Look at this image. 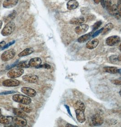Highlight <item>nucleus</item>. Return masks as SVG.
Here are the masks:
<instances>
[{
    "label": "nucleus",
    "mask_w": 121,
    "mask_h": 127,
    "mask_svg": "<svg viewBox=\"0 0 121 127\" xmlns=\"http://www.w3.org/2000/svg\"><path fill=\"white\" fill-rule=\"evenodd\" d=\"M12 99L16 102L24 104H29L32 102V100L28 96L20 94L14 95L12 96Z\"/></svg>",
    "instance_id": "1"
},
{
    "label": "nucleus",
    "mask_w": 121,
    "mask_h": 127,
    "mask_svg": "<svg viewBox=\"0 0 121 127\" xmlns=\"http://www.w3.org/2000/svg\"><path fill=\"white\" fill-rule=\"evenodd\" d=\"M16 25L14 22L11 21L7 24L1 32V35L4 36H9L14 31Z\"/></svg>",
    "instance_id": "2"
},
{
    "label": "nucleus",
    "mask_w": 121,
    "mask_h": 127,
    "mask_svg": "<svg viewBox=\"0 0 121 127\" xmlns=\"http://www.w3.org/2000/svg\"><path fill=\"white\" fill-rule=\"evenodd\" d=\"M24 72V70L21 68H13L8 71L7 75L10 78H16L22 75Z\"/></svg>",
    "instance_id": "3"
},
{
    "label": "nucleus",
    "mask_w": 121,
    "mask_h": 127,
    "mask_svg": "<svg viewBox=\"0 0 121 127\" xmlns=\"http://www.w3.org/2000/svg\"><path fill=\"white\" fill-rule=\"evenodd\" d=\"M16 52L13 49H10L4 52L1 56V59L4 61L7 62L12 58L16 55Z\"/></svg>",
    "instance_id": "4"
},
{
    "label": "nucleus",
    "mask_w": 121,
    "mask_h": 127,
    "mask_svg": "<svg viewBox=\"0 0 121 127\" xmlns=\"http://www.w3.org/2000/svg\"><path fill=\"white\" fill-rule=\"evenodd\" d=\"M20 84V82L15 78H11L9 79L6 80L2 82V85L5 87H16Z\"/></svg>",
    "instance_id": "5"
},
{
    "label": "nucleus",
    "mask_w": 121,
    "mask_h": 127,
    "mask_svg": "<svg viewBox=\"0 0 121 127\" xmlns=\"http://www.w3.org/2000/svg\"><path fill=\"white\" fill-rule=\"evenodd\" d=\"M92 121L95 126H100L104 123V119L100 114L97 113L92 118Z\"/></svg>",
    "instance_id": "6"
},
{
    "label": "nucleus",
    "mask_w": 121,
    "mask_h": 127,
    "mask_svg": "<svg viewBox=\"0 0 121 127\" xmlns=\"http://www.w3.org/2000/svg\"><path fill=\"white\" fill-rule=\"evenodd\" d=\"M121 41V38L117 36H112L106 39V43L109 46H113L118 43Z\"/></svg>",
    "instance_id": "7"
},
{
    "label": "nucleus",
    "mask_w": 121,
    "mask_h": 127,
    "mask_svg": "<svg viewBox=\"0 0 121 127\" xmlns=\"http://www.w3.org/2000/svg\"><path fill=\"white\" fill-rule=\"evenodd\" d=\"M12 122L17 126L25 127L27 124V122L26 119L22 117L16 116L13 117Z\"/></svg>",
    "instance_id": "8"
},
{
    "label": "nucleus",
    "mask_w": 121,
    "mask_h": 127,
    "mask_svg": "<svg viewBox=\"0 0 121 127\" xmlns=\"http://www.w3.org/2000/svg\"><path fill=\"white\" fill-rule=\"evenodd\" d=\"M22 79L30 83H36L38 81L39 77L34 74H30L23 76Z\"/></svg>",
    "instance_id": "9"
},
{
    "label": "nucleus",
    "mask_w": 121,
    "mask_h": 127,
    "mask_svg": "<svg viewBox=\"0 0 121 127\" xmlns=\"http://www.w3.org/2000/svg\"><path fill=\"white\" fill-rule=\"evenodd\" d=\"M21 92L30 97H35L36 95V92L32 88L28 87H22L21 89Z\"/></svg>",
    "instance_id": "10"
},
{
    "label": "nucleus",
    "mask_w": 121,
    "mask_h": 127,
    "mask_svg": "<svg viewBox=\"0 0 121 127\" xmlns=\"http://www.w3.org/2000/svg\"><path fill=\"white\" fill-rule=\"evenodd\" d=\"M89 29V26L87 24H81L75 29V31L78 35H81L87 32Z\"/></svg>",
    "instance_id": "11"
},
{
    "label": "nucleus",
    "mask_w": 121,
    "mask_h": 127,
    "mask_svg": "<svg viewBox=\"0 0 121 127\" xmlns=\"http://www.w3.org/2000/svg\"><path fill=\"white\" fill-rule=\"evenodd\" d=\"M18 2V0H5L2 6L4 8L9 9L15 7Z\"/></svg>",
    "instance_id": "12"
},
{
    "label": "nucleus",
    "mask_w": 121,
    "mask_h": 127,
    "mask_svg": "<svg viewBox=\"0 0 121 127\" xmlns=\"http://www.w3.org/2000/svg\"><path fill=\"white\" fill-rule=\"evenodd\" d=\"M76 114L77 121L80 123H83L86 121V117L84 112L79 109L76 110Z\"/></svg>",
    "instance_id": "13"
},
{
    "label": "nucleus",
    "mask_w": 121,
    "mask_h": 127,
    "mask_svg": "<svg viewBox=\"0 0 121 127\" xmlns=\"http://www.w3.org/2000/svg\"><path fill=\"white\" fill-rule=\"evenodd\" d=\"M99 43V40L97 39H94L93 40H89L86 44V48L89 49H93L97 48Z\"/></svg>",
    "instance_id": "14"
},
{
    "label": "nucleus",
    "mask_w": 121,
    "mask_h": 127,
    "mask_svg": "<svg viewBox=\"0 0 121 127\" xmlns=\"http://www.w3.org/2000/svg\"><path fill=\"white\" fill-rule=\"evenodd\" d=\"M42 63V61L40 57H35L30 60L29 62V64L30 67L36 68L40 65Z\"/></svg>",
    "instance_id": "15"
},
{
    "label": "nucleus",
    "mask_w": 121,
    "mask_h": 127,
    "mask_svg": "<svg viewBox=\"0 0 121 127\" xmlns=\"http://www.w3.org/2000/svg\"><path fill=\"white\" fill-rule=\"evenodd\" d=\"M13 117L12 116H5L3 115H0V123L2 124L7 125L11 123L12 121Z\"/></svg>",
    "instance_id": "16"
},
{
    "label": "nucleus",
    "mask_w": 121,
    "mask_h": 127,
    "mask_svg": "<svg viewBox=\"0 0 121 127\" xmlns=\"http://www.w3.org/2000/svg\"><path fill=\"white\" fill-rule=\"evenodd\" d=\"M93 33L92 32H90L84 35L81 36L80 37L78 38V39H77V41L79 43H84L86 42H87V41L89 40L90 39L91 37H92L93 36Z\"/></svg>",
    "instance_id": "17"
},
{
    "label": "nucleus",
    "mask_w": 121,
    "mask_h": 127,
    "mask_svg": "<svg viewBox=\"0 0 121 127\" xmlns=\"http://www.w3.org/2000/svg\"><path fill=\"white\" fill-rule=\"evenodd\" d=\"M79 3L76 0H70L67 4V8L69 10L75 9L78 7Z\"/></svg>",
    "instance_id": "18"
},
{
    "label": "nucleus",
    "mask_w": 121,
    "mask_h": 127,
    "mask_svg": "<svg viewBox=\"0 0 121 127\" xmlns=\"http://www.w3.org/2000/svg\"><path fill=\"white\" fill-rule=\"evenodd\" d=\"M85 21V18L83 17L73 18L70 21V23L73 25H78L83 23Z\"/></svg>",
    "instance_id": "19"
},
{
    "label": "nucleus",
    "mask_w": 121,
    "mask_h": 127,
    "mask_svg": "<svg viewBox=\"0 0 121 127\" xmlns=\"http://www.w3.org/2000/svg\"><path fill=\"white\" fill-rule=\"evenodd\" d=\"M34 52V49L32 48H27L25 49L23 51L20 52V53L18 55L19 57H23L25 56H28L31 54L33 52Z\"/></svg>",
    "instance_id": "20"
},
{
    "label": "nucleus",
    "mask_w": 121,
    "mask_h": 127,
    "mask_svg": "<svg viewBox=\"0 0 121 127\" xmlns=\"http://www.w3.org/2000/svg\"><path fill=\"white\" fill-rule=\"evenodd\" d=\"M28 105L29 104H24L22 103H20L18 105V107L19 108H20V109H21L25 113H30L32 111V108Z\"/></svg>",
    "instance_id": "21"
},
{
    "label": "nucleus",
    "mask_w": 121,
    "mask_h": 127,
    "mask_svg": "<svg viewBox=\"0 0 121 127\" xmlns=\"http://www.w3.org/2000/svg\"><path fill=\"white\" fill-rule=\"evenodd\" d=\"M104 71L111 74H117L118 73V69L114 67H105L103 68Z\"/></svg>",
    "instance_id": "22"
},
{
    "label": "nucleus",
    "mask_w": 121,
    "mask_h": 127,
    "mask_svg": "<svg viewBox=\"0 0 121 127\" xmlns=\"http://www.w3.org/2000/svg\"><path fill=\"white\" fill-rule=\"evenodd\" d=\"M13 113H14V114L15 115H16L17 116H19V117H22V118H24L26 117L27 115L26 114L25 112L22 111L21 109H20V108H13Z\"/></svg>",
    "instance_id": "23"
},
{
    "label": "nucleus",
    "mask_w": 121,
    "mask_h": 127,
    "mask_svg": "<svg viewBox=\"0 0 121 127\" xmlns=\"http://www.w3.org/2000/svg\"><path fill=\"white\" fill-rule=\"evenodd\" d=\"M103 28V29L101 33L102 35H105L113 28V25L111 23H109L106 25Z\"/></svg>",
    "instance_id": "24"
},
{
    "label": "nucleus",
    "mask_w": 121,
    "mask_h": 127,
    "mask_svg": "<svg viewBox=\"0 0 121 127\" xmlns=\"http://www.w3.org/2000/svg\"><path fill=\"white\" fill-rule=\"evenodd\" d=\"M111 0H105V7H106V9L110 15H113L112 11V6Z\"/></svg>",
    "instance_id": "25"
},
{
    "label": "nucleus",
    "mask_w": 121,
    "mask_h": 127,
    "mask_svg": "<svg viewBox=\"0 0 121 127\" xmlns=\"http://www.w3.org/2000/svg\"><path fill=\"white\" fill-rule=\"evenodd\" d=\"M75 106L78 109L81 110L82 111H85V109H86L85 104L81 101H77L76 103Z\"/></svg>",
    "instance_id": "26"
},
{
    "label": "nucleus",
    "mask_w": 121,
    "mask_h": 127,
    "mask_svg": "<svg viewBox=\"0 0 121 127\" xmlns=\"http://www.w3.org/2000/svg\"><path fill=\"white\" fill-rule=\"evenodd\" d=\"M16 12L15 11H13L11 14H9L5 19V21L6 22H11L12 20H13L16 16Z\"/></svg>",
    "instance_id": "27"
},
{
    "label": "nucleus",
    "mask_w": 121,
    "mask_h": 127,
    "mask_svg": "<svg viewBox=\"0 0 121 127\" xmlns=\"http://www.w3.org/2000/svg\"><path fill=\"white\" fill-rule=\"evenodd\" d=\"M16 67L18 68H28L30 67L29 62L27 61H23L19 63L16 65Z\"/></svg>",
    "instance_id": "28"
},
{
    "label": "nucleus",
    "mask_w": 121,
    "mask_h": 127,
    "mask_svg": "<svg viewBox=\"0 0 121 127\" xmlns=\"http://www.w3.org/2000/svg\"><path fill=\"white\" fill-rule=\"evenodd\" d=\"M112 11H113V15L115 16V17L117 19H119L120 17L118 14V12L117 10V6L115 4L113 5L112 6Z\"/></svg>",
    "instance_id": "29"
},
{
    "label": "nucleus",
    "mask_w": 121,
    "mask_h": 127,
    "mask_svg": "<svg viewBox=\"0 0 121 127\" xmlns=\"http://www.w3.org/2000/svg\"><path fill=\"white\" fill-rule=\"evenodd\" d=\"M101 24H102V22L101 21H98L97 22H96L93 26V31H95L97 29L101 26Z\"/></svg>",
    "instance_id": "30"
},
{
    "label": "nucleus",
    "mask_w": 121,
    "mask_h": 127,
    "mask_svg": "<svg viewBox=\"0 0 121 127\" xmlns=\"http://www.w3.org/2000/svg\"><path fill=\"white\" fill-rule=\"evenodd\" d=\"M110 60L113 64H117V62H119V61L117 59V56L116 55H113V56H111L110 57Z\"/></svg>",
    "instance_id": "31"
},
{
    "label": "nucleus",
    "mask_w": 121,
    "mask_h": 127,
    "mask_svg": "<svg viewBox=\"0 0 121 127\" xmlns=\"http://www.w3.org/2000/svg\"><path fill=\"white\" fill-rule=\"evenodd\" d=\"M117 8L119 17L121 18V0H118L117 3Z\"/></svg>",
    "instance_id": "32"
},
{
    "label": "nucleus",
    "mask_w": 121,
    "mask_h": 127,
    "mask_svg": "<svg viewBox=\"0 0 121 127\" xmlns=\"http://www.w3.org/2000/svg\"><path fill=\"white\" fill-rule=\"evenodd\" d=\"M36 68H44L45 69H49L51 68V67L50 65H49L48 64H45L43 65H40L39 66H38V67H36Z\"/></svg>",
    "instance_id": "33"
},
{
    "label": "nucleus",
    "mask_w": 121,
    "mask_h": 127,
    "mask_svg": "<svg viewBox=\"0 0 121 127\" xmlns=\"http://www.w3.org/2000/svg\"><path fill=\"white\" fill-rule=\"evenodd\" d=\"M15 43V41L13 40V41H12V42H9V43L7 44H6V45L4 46V47L2 48L1 49V50H3L4 49L8 48L9 47H10V46H12L13 44H14Z\"/></svg>",
    "instance_id": "34"
},
{
    "label": "nucleus",
    "mask_w": 121,
    "mask_h": 127,
    "mask_svg": "<svg viewBox=\"0 0 121 127\" xmlns=\"http://www.w3.org/2000/svg\"><path fill=\"white\" fill-rule=\"evenodd\" d=\"M111 83L113 84L116 85H121V80L118 79L112 80L111 81Z\"/></svg>",
    "instance_id": "35"
},
{
    "label": "nucleus",
    "mask_w": 121,
    "mask_h": 127,
    "mask_svg": "<svg viewBox=\"0 0 121 127\" xmlns=\"http://www.w3.org/2000/svg\"><path fill=\"white\" fill-rule=\"evenodd\" d=\"M103 28H101V29L97 31L96 32H95L94 34H93V36H92V37L93 38H94L95 37L97 36H98L99 34H100L102 32V31H103Z\"/></svg>",
    "instance_id": "36"
},
{
    "label": "nucleus",
    "mask_w": 121,
    "mask_h": 127,
    "mask_svg": "<svg viewBox=\"0 0 121 127\" xmlns=\"http://www.w3.org/2000/svg\"><path fill=\"white\" fill-rule=\"evenodd\" d=\"M16 92V91H5L4 92H1L0 93V95H7L10 94H12Z\"/></svg>",
    "instance_id": "37"
},
{
    "label": "nucleus",
    "mask_w": 121,
    "mask_h": 127,
    "mask_svg": "<svg viewBox=\"0 0 121 127\" xmlns=\"http://www.w3.org/2000/svg\"><path fill=\"white\" fill-rule=\"evenodd\" d=\"M18 61H17L16 62V63H15V64H13L11 66H9L8 67H7V70H8V69H10V68H13V67H15V66H16V65H17V64H18Z\"/></svg>",
    "instance_id": "38"
},
{
    "label": "nucleus",
    "mask_w": 121,
    "mask_h": 127,
    "mask_svg": "<svg viewBox=\"0 0 121 127\" xmlns=\"http://www.w3.org/2000/svg\"><path fill=\"white\" fill-rule=\"evenodd\" d=\"M6 44L5 41H2L0 42V50H1V49L4 47V46Z\"/></svg>",
    "instance_id": "39"
},
{
    "label": "nucleus",
    "mask_w": 121,
    "mask_h": 127,
    "mask_svg": "<svg viewBox=\"0 0 121 127\" xmlns=\"http://www.w3.org/2000/svg\"><path fill=\"white\" fill-rule=\"evenodd\" d=\"M65 107L66 108L67 111V112L69 113V114L70 115H71V117H72V115L71 114V111H70V108L67 105H65Z\"/></svg>",
    "instance_id": "40"
},
{
    "label": "nucleus",
    "mask_w": 121,
    "mask_h": 127,
    "mask_svg": "<svg viewBox=\"0 0 121 127\" xmlns=\"http://www.w3.org/2000/svg\"><path fill=\"white\" fill-rule=\"evenodd\" d=\"M100 1L101 2V5L102 7L103 8H105V0H100Z\"/></svg>",
    "instance_id": "41"
},
{
    "label": "nucleus",
    "mask_w": 121,
    "mask_h": 127,
    "mask_svg": "<svg viewBox=\"0 0 121 127\" xmlns=\"http://www.w3.org/2000/svg\"><path fill=\"white\" fill-rule=\"evenodd\" d=\"M66 127H77V126H75V125H72V124H67L66 126Z\"/></svg>",
    "instance_id": "42"
},
{
    "label": "nucleus",
    "mask_w": 121,
    "mask_h": 127,
    "mask_svg": "<svg viewBox=\"0 0 121 127\" xmlns=\"http://www.w3.org/2000/svg\"><path fill=\"white\" fill-rule=\"evenodd\" d=\"M117 59L119 62H121V55L117 56Z\"/></svg>",
    "instance_id": "43"
},
{
    "label": "nucleus",
    "mask_w": 121,
    "mask_h": 127,
    "mask_svg": "<svg viewBox=\"0 0 121 127\" xmlns=\"http://www.w3.org/2000/svg\"><path fill=\"white\" fill-rule=\"evenodd\" d=\"M94 1L97 4H99L100 2V0H94Z\"/></svg>",
    "instance_id": "44"
},
{
    "label": "nucleus",
    "mask_w": 121,
    "mask_h": 127,
    "mask_svg": "<svg viewBox=\"0 0 121 127\" xmlns=\"http://www.w3.org/2000/svg\"><path fill=\"white\" fill-rule=\"evenodd\" d=\"M2 24H3V23H2V21H0V29L1 28V27H2Z\"/></svg>",
    "instance_id": "45"
},
{
    "label": "nucleus",
    "mask_w": 121,
    "mask_h": 127,
    "mask_svg": "<svg viewBox=\"0 0 121 127\" xmlns=\"http://www.w3.org/2000/svg\"><path fill=\"white\" fill-rule=\"evenodd\" d=\"M118 73L121 74V69H120L118 70Z\"/></svg>",
    "instance_id": "46"
},
{
    "label": "nucleus",
    "mask_w": 121,
    "mask_h": 127,
    "mask_svg": "<svg viewBox=\"0 0 121 127\" xmlns=\"http://www.w3.org/2000/svg\"><path fill=\"white\" fill-rule=\"evenodd\" d=\"M119 49H120V51L121 52V44L120 45V46H119Z\"/></svg>",
    "instance_id": "47"
},
{
    "label": "nucleus",
    "mask_w": 121,
    "mask_h": 127,
    "mask_svg": "<svg viewBox=\"0 0 121 127\" xmlns=\"http://www.w3.org/2000/svg\"><path fill=\"white\" fill-rule=\"evenodd\" d=\"M119 94L120 95V96H121V89L120 90V92H119Z\"/></svg>",
    "instance_id": "48"
},
{
    "label": "nucleus",
    "mask_w": 121,
    "mask_h": 127,
    "mask_svg": "<svg viewBox=\"0 0 121 127\" xmlns=\"http://www.w3.org/2000/svg\"><path fill=\"white\" fill-rule=\"evenodd\" d=\"M1 109H0V114H1Z\"/></svg>",
    "instance_id": "49"
}]
</instances>
